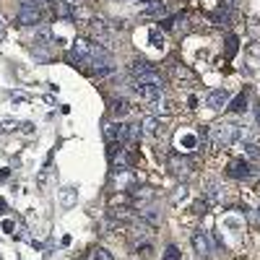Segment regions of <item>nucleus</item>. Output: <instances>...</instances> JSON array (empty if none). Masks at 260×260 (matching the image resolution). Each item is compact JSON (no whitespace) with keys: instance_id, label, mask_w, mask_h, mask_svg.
Listing matches in <instances>:
<instances>
[{"instance_id":"f257e3e1","label":"nucleus","mask_w":260,"mask_h":260,"mask_svg":"<svg viewBox=\"0 0 260 260\" xmlns=\"http://www.w3.org/2000/svg\"><path fill=\"white\" fill-rule=\"evenodd\" d=\"M138 94L143 96V102L151 107V112L156 115H164V89H161V78L156 73H148L146 78L138 81Z\"/></svg>"},{"instance_id":"f03ea898","label":"nucleus","mask_w":260,"mask_h":260,"mask_svg":"<svg viewBox=\"0 0 260 260\" xmlns=\"http://www.w3.org/2000/svg\"><path fill=\"white\" fill-rule=\"evenodd\" d=\"M211 136L216 138V143H219V146H232L237 138H240V125H234V122H219V125L211 130Z\"/></svg>"},{"instance_id":"7ed1b4c3","label":"nucleus","mask_w":260,"mask_h":260,"mask_svg":"<svg viewBox=\"0 0 260 260\" xmlns=\"http://www.w3.org/2000/svg\"><path fill=\"white\" fill-rule=\"evenodd\" d=\"M252 175H255V167L247 159H232L226 164V177L232 180H250Z\"/></svg>"},{"instance_id":"20e7f679","label":"nucleus","mask_w":260,"mask_h":260,"mask_svg":"<svg viewBox=\"0 0 260 260\" xmlns=\"http://www.w3.org/2000/svg\"><path fill=\"white\" fill-rule=\"evenodd\" d=\"M42 16H45L42 6H37V3H21L18 24H21V26H34V24H39V21H42Z\"/></svg>"},{"instance_id":"39448f33","label":"nucleus","mask_w":260,"mask_h":260,"mask_svg":"<svg viewBox=\"0 0 260 260\" xmlns=\"http://www.w3.org/2000/svg\"><path fill=\"white\" fill-rule=\"evenodd\" d=\"M192 247H195V252H198L201 257H211L213 255V245H211V237L206 234V232H195L192 234Z\"/></svg>"},{"instance_id":"423d86ee","label":"nucleus","mask_w":260,"mask_h":260,"mask_svg":"<svg viewBox=\"0 0 260 260\" xmlns=\"http://www.w3.org/2000/svg\"><path fill=\"white\" fill-rule=\"evenodd\" d=\"M138 136H141V127L138 125H117V143H122V146H130V143H136L138 141Z\"/></svg>"},{"instance_id":"0eeeda50","label":"nucleus","mask_w":260,"mask_h":260,"mask_svg":"<svg viewBox=\"0 0 260 260\" xmlns=\"http://www.w3.org/2000/svg\"><path fill=\"white\" fill-rule=\"evenodd\" d=\"M226 102H229V94L224 89H216V91H211L206 96V107H208V110H221Z\"/></svg>"},{"instance_id":"6e6552de","label":"nucleus","mask_w":260,"mask_h":260,"mask_svg":"<svg viewBox=\"0 0 260 260\" xmlns=\"http://www.w3.org/2000/svg\"><path fill=\"white\" fill-rule=\"evenodd\" d=\"M130 73H133V76L141 81V78H146L148 73H156V71H154V65H151L148 60H136L133 68H130Z\"/></svg>"},{"instance_id":"1a4fd4ad","label":"nucleus","mask_w":260,"mask_h":260,"mask_svg":"<svg viewBox=\"0 0 260 260\" xmlns=\"http://www.w3.org/2000/svg\"><path fill=\"white\" fill-rule=\"evenodd\" d=\"M76 203H78L76 187H62V190H60V206H62V208H73Z\"/></svg>"},{"instance_id":"9d476101","label":"nucleus","mask_w":260,"mask_h":260,"mask_svg":"<svg viewBox=\"0 0 260 260\" xmlns=\"http://www.w3.org/2000/svg\"><path fill=\"white\" fill-rule=\"evenodd\" d=\"M229 110H232V112H237V115H242V112L247 110V91L237 94V96L229 102Z\"/></svg>"},{"instance_id":"9b49d317","label":"nucleus","mask_w":260,"mask_h":260,"mask_svg":"<svg viewBox=\"0 0 260 260\" xmlns=\"http://www.w3.org/2000/svg\"><path fill=\"white\" fill-rule=\"evenodd\" d=\"M156 130H159V120H156L154 115L143 117V122H141V133H146V136H156Z\"/></svg>"},{"instance_id":"f8f14e48","label":"nucleus","mask_w":260,"mask_h":260,"mask_svg":"<svg viewBox=\"0 0 260 260\" xmlns=\"http://www.w3.org/2000/svg\"><path fill=\"white\" fill-rule=\"evenodd\" d=\"M169 167L175 169L180 177H187V175H190V164H187V161H182L180 156H172V159H169Z\"/></svg>"},{"instance_id":"ddd939ff","label":"nucleus","mask_w":260,"mask_h":260,"mask_svg":"<svg viewBox=\"0 0 260 260\" xmlns=\"http://www.w3.org/2000/svg\"><path fill=\"white\" fill-rule=\"evenodd\" d=\"M177 146H180V151H192L195 146H198V138H195L192 133H182L177 138Z\"/></svg>"},{"instance_id":"4468645a","label":"nucleus","mask_w":260,"mask_h":260,"mask_svg":"<svg viewBox=\"0 0 260 260\" xmlns=\"http://www.w3.org/2000/svg\"><path fill=\"white\" fill-rule=\"evenodd\" d=\"M104 141L107 143H117V125L115 122H104Z\"/></svg>"},{"instance_id":"2eb2a0df","label":"nucleus","mask_w":260,"mask_h":260,"mask_svg":"<svg viewBox=\"0 0 260 260\" xmlns=\"http://www.w3.org/2000/svg\"><path fill=\"white\" fill-rule=\"evenodd\" d=\"M245 156L247 159H260V143L257 141H247L245 143Z\"/></svg>"},{"instance_id":"dca6fc26","label":"nucleus","mask_w":260,"mask_h":260,"mask_svg":"<svg viewBox=\"0 0 260 260\" xmlns=\"http://www.w3.org/2000/svg\"><path fill=\"white\" fill-rule=\"evenodd\" d=\"M148 39H151V47H156V50H164V37L159 29H151L148 31Z\"/></svg>"},{"instance_id":"f3484780","label":"nucleus","mask_w":260,"mask_h":260,"mask_svg":"<svg viewBox=\"0 0 260 260\" xmlns=\"http://www.w3.org/2000/svg\"><path fill=\"white\" fill-rule=\"evenodd\" d=\"M127 102L125 99H112V115H117V117H122V115H127Z\"/></svg>"},{"instance_id":"a211bd4d","label":"nucleus","mask_w":260,"mask_h":260,"mask_svg":"<svg viewBox=\"0 0 260 260\" xmlns=\"http://www.w3.org/2000/svg\"><path fill=\"white\" fill-rule=\"evenodd\" d=\"M219 195H221V187L219 185H208L206 187V201L213 203V201H219Z\"/></svg>"},{"instance_id":"6ab92c4d","label":"nucleus","mask_w":260,"mask_h":260,"mask_svg":"<svg viewBox=\"0 0 260 260\" xmlns=\"http://www.w3.org/2000/svg\"><path fill=\"white\" fill-rule=\"evenodd\" d=\"M91 26H94V31L99 34V39H102V42H104L107 37H110V29H107V24H102V21H94Z\"/></svg>"},{"instance_id":"aec40b11","label":"nucleus","mask_w":260,"mask_h":260,"mask_svg":"<svg viewBox=\"0 0 260 260\" xmlns=\"http://www.w3.org/2000/svg\"><path fill=\"white\" fill-rule=\"evenodd\" d=\"M161 260H180V250H177V245H167Z\"/></svg>"},{"instance_id":"412c9836","label":"nucleus","mask_w":260,"mask_h":260,"mask_svg":"<svg viewBox=\"0 0 260 260\" xmlns=\"http://www.w3.org/2000/svg\"><path fill=\"white\" fill-rule=\"evenodd\" d=\"M91 260H115V257H112V252H110V250L96 247V250H94V255H91Z\"/></svg>"},{"instance_id":"4be33fe9","label":"nucleus","mask_w":260,"mask_h":260,"mask_svg":"<svg viewBox=\"0 0 260 260\" xmlns=\"http://www.w3.org/2000/svg\"><path fill=\"white\" fill-rule=\"evenodd\" d=\"M161 13H164V6L159 3V0H156V3H151V8L143 11V16H161Z\"/></svg>"},{"instance_id":"5701e85b","label":"nucleus","mask_w":260,"mask_h":260,"mask_svg":"<svg viewBox=\"0 0 260 260\" xmlns=\"http://www.w3.org/2000/svg\"><path fill=\"white\" fill-rule=\"evenodd\" d=\"M237 45H240V42H237V37L232 34V37L226 39V55H229V57H234V55H237Z\"/></svg>"},{"instance_id":"b1692460","label":"nucleus","mask_w":260,"mask_h":260,"mask_svg":"<svg viewBox=\"0 0 260 260\" xmlns=\"http://www.w3.org/2000/svg\"><path fill=\"white\" fill-rule=\"evenodd\" d=\"M13 127H18L16 120H3V122H0V133H11Z\"/></svg>"},{"instance_id":"393cba45","label":"nucleus","mask_w":260,"mask_h":260,"mask_svg":"<svg viewBox=\"0 0 260 260\" xmlns=\"http://www.w3.org/2000/svg\"><path fill=\"white\" fill-rule=\"evenodd\" d=\"M57 13H60V16H71L73 11H71V6H68V3H60V8H57Z\"/></svg>"},{"instance_id":"a878e982","label":"nucleus","mask_w":260,"mask_h":260,"mask_svg":"<svg viewBox=\"0 0 260 260\" xmlns=\"http://www.w3.org/2000/svg\"><path fill=\"white\" fill-rule=\"evenodd\" d=\"M138 255H141V257H148V255H151V245H141V247H138Z\"/></svg>"},{"instance_id":"bb28decb","label":"nucleus","mask_w":260,"mask_h":260,"mask_svg":"<svg viewBox=\"0 0 260 260\" xmlns=\"http://www.w3.org/2000/svg\"><path fill=\"white\" fill-rule=\"evenodd\" d=\"M8 180V169H0V182H6Z\"/></svg>"},{"instance_id":"cd10ccee","label":"nucleus","mask_w":260,"mask_h":260,"mask_svg":"<svg viewBox=\"0 0 260 260\" xmlns=\"http://www.w3.org/2000/svg\"><path fill=\"white\" fill-rule=\"evenodd\" d=\"M3 229L6 232H13V221H3Z\"/></svg>"},{"instance_id":"c85d7f7f","label":"nucleus","mask_w":260,"mask_h":260,"mask_svg":"<svg viewBox=\"0 0 260 260\" xmlns=\"http://www.w3.org/2000/svg\"><path fill=\"white\" fill-rule=\"evenodd\" d=\"M6 211V201H0V213H3Z\"/></svg>"},{"instance_id":"c756f323","label":"nucleus","mask_w":260,"mask_h":260,"mask_svg":"<svg viewBox=\"0 0 260 260\" xmlns=\"http://www.w3.org/2000/svg\"><path fill=\"white\" fill-rule=\"evenodd\" d=\"M143 3H156V0H143Z\"/></svg>"},{"instance_id":"7c9ffc66","label":"nucleus","mask_w":260,"mask_h":260,"mask_svg":"<svg viewBox=\"0 0 260 260\" xmlns=\"http://www.w3.org/2000/svg\"><path fill=\"white\" fill-rule=\"evenodd\" d=\"M257 122H260V112H257Z\"/></svg>"}]
</instances>
